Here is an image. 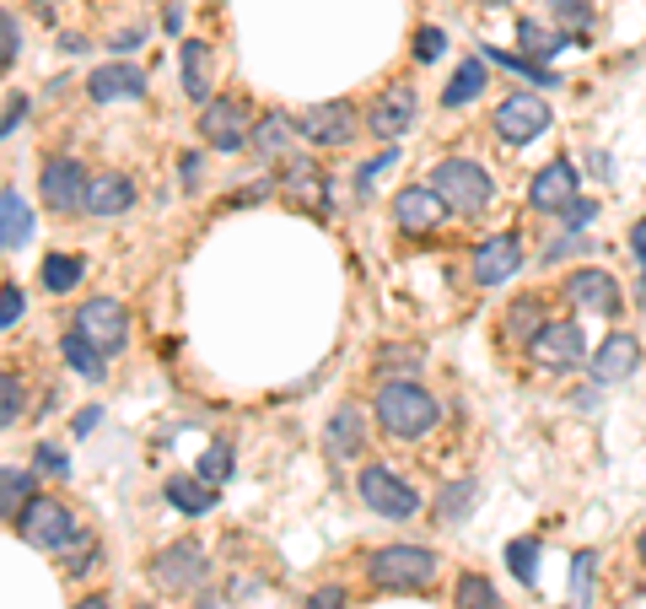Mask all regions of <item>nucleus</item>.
<instances>
[{
    "label": "nucleus",
    "instance_id": "obj_1",
    "mask_svg": "<svg viewBox=\"0 0 646 609\" xmlns=\"http://www.w3.org/2000/svg\"><path fill=\"white\" fill-rule=\"evenodd\" d=\"M372 415H377L383 437H394V443H420L426 432H437L442 405H437L431 389H420L415 378H388V383L377 389V400H372Z\"/></svg>",
    "mask_w": 646,
    "mask_h": 609
},
{
    "label": "nucleus",
    "instance_id": "obj_2",
    "mask_svg": "<svg viewBox=\"0 0 646 609\" xmlns=\"http://www.w3.org/2000/svg\"><path fill=\"white\" fill-rule=\"evenodd\" d=\"M437 571H442V556L431 545H383V550L366 556V582L372 588H388V593L426 588Z\"/></svg>",
    "mask_w": 646,
    "mask_h": 609
},
{
    "label": "nucleus",
    "instance_id": "obj_3",
    "mask_svg": "<svg viewBox=\"0 0 646 609\" xmlns=\"http://www.w3.org/2000/svg\"><path fill=\"white\" fill-rule=\"evenodd\" d=\"M431 189L442 195V205L452 216H480L485 205L496 200V178L480 163H469V157H442L431 167Z\"/></svg>",
    "mask_w": 646,
    "mask_h": 609
},
{
    "label": "nucleus",
    "instance_id": "obj_4",
    "mask_svg": "<svg viewBox=\"0 0 646 609\" xmlns=\"http://www.w3.org/2000/svg\"><path fill=\"white\" fill-rule=\"evenodd\" d=\"M356 491H362V502L377 513V518L409 524V518L420 513V491L409 486L399 469H388V464H366L362 475H356Z\"/></svg>",
    "mask_w": 646,
    "mask_h": 609
},
{
    "label": "nucleus",
    "instance_id": "obj_5",
    "mask_svg": "<svg viewBox=\"0 0 646 609\" xmlns=\"http://www.w3.org/2000/svg\"><path fill=\"white\" fill-rule=\"evenodd\" d=\"M528 362L539 372H571L587 362V334L576 319H544L539 334L528 340Z\"/></svg>",
    "mask_w": 646,
    "mask_h": 609
},
{
    "label": "nucleus",
    "instance_id": "obj_6",
    "mask_svg": "<svg viewBox=\"0 0 646 609\" xmlns=\"http://www.w3.org/2000/svg\"><path fill=\"white\" fill-rule=\"evenodd\" d=\"M17 524H22V539L33 550H71V539H76V513L54 496H33Z\"/></svg>",
    "mask_w": 646,
    "mask_h": 609
},
{
    "label": "nucleus",
    "instance_id": "obj_7",
    "mask_svg": "<svg viewBox=\"0 0 646 609\" xmlns=\"http://www.w3.org/2000/svg\"><path fill=\"white\" fill-rule=\"evenodd\" d=\"M550 124H555V114H550V103H544L539 92H512V97H501V103H496V135H501L507 146H528V141H539Z\"/></svg>",
    "mask_w": 646,
    "mask_h": 609
},
{
    "label": "nucleus",
    "instance_id": "obj_8",
    "mask_svg": "<svg viewBox=\"0 0 646 609\" xmlns=\"http://www.w3.org/2000/svg\"><path fill=\"white\" fill-rule=\"evenodd\" d=\"M200 135L210 152H238L253 141V120H248V103L242 97H210L200 109Z\"/></svg>",
    "mask_w": 646,
    "mask_h": 609
},
{
    "label": "nucleus",
    "instance_id": "obj_9",
    "mask_svg": "<svg viewBox=\"0 0 646 609\" xmlns=\"http://www.w3.org/2000/svg\"><path fill=\"white\" fill-rule=\"evenodd\" d=\"M76 334H86L103 357H119L124 345H129V313H124V302H114V297H92V302H81L76 308Z\"/></svg>",
    "mask_w": 646,
    "mask_h": 609
},
{
    "label": "nucleus",
    "instance_id": "obj_10",
    "mask_svg": "<svg viewBox=\"0 0 646 609\" xmlns=\"http://www.w3.org/2000/svg\"><path fill=\"white\" fill-rule=\"evenodd\" d=\"M420 120V97H415V86H383L377 97H372V109H366V130L377 135V141H399L409 135Z\"/></svg>",
    "mask_w": 646,
    "mask_h": 609
},
{
    "label": "nucleus",
    "instance_id": "obj_11",
    "mask_svg": "<svg viewBox=\"0 0 646 609\" xmlns=\"http://www.w3.org/2000/svg\"><path fill=\"white\" fill-rule=\"evenodd\" d=\"M356 130H362V120H356V109L351 103H313V109H302L296 114V135L302 141H313V146H351L356 141Z\"/></svg>",
    "mask_w": 646,
    "mask_h": 609
},
{
    "label": "nucleus",
    "instance_id": "obj_12",
    "mask_svg": "<svg viewBox=\"0 0 646 609\" xmlns=\"http://www.w3.org/2000/svg\"><path fill=\"white\" fill-rule=\"evenodd\" d=\"M561 297L576 313H598V319H614L619 302H625V291H619V281L608 270H576V276H565Z\"/></svg>",
    "mask_w": 646,
    "mask_h": 609
},
{
    "label": "nucleus",
    "instance_id": "obj_13",
    "mask_svg": "<svg viewBox=\"0 0 646 609\" xmlns=\"http://www.w3.org/2000/svg\"><path fill=\"white\" fill-rule=\"evenodd\" d=\"M576 195H582V173L565 163V157L544 163L539 173H533V184H528V205H533L539 216H561Z\"/></svg>",
    "mask_w": 646,
    "mask_h": 609
},
{
    "label": "nucleus",
    "instance_id": "obj_14",
    "mask_svg": "<svg viewBox=\"0 0 646 609\" xmlns=\"http://www.w3.org/2000/svg\"><path fill=\"white\" fill-rule=\"evenodd\" d=\"M523 270V244H518V233H496V238H485L480 248H475V259H469V276H475V286H501L512 281Z\"/></svg>",
    "mask_w": 646,
    "mask_h": 609
},
{
    "label": "nucleus",
    "instance_id": "obj_15",
    "mask_svg": "<svg viewBox=\"0 0 646 609\" xmlns=\"http://www.w3.org/2000/svg\"><path fill=\"white\" fill-rule=\"evenodd\" d=\"M205 571H210V561H205V550L195 545V539L167 545L157 561H152V577H157L162 588H173V593H195V588L205 582Z\"/></svg>",
    "mask_w": 646,
    "mask_h": 609
},
{
    "label": "nucleus",
    "instance_id": "obj_16",
    "mask_svg": "<svg viewBox=\"0 0 646 609\" xmlns=\"http://www.w3.org/2000/svg\"><path fill=\"white\" fill-rule=\"evenodd\" d=\"M39 189H43V205H49V210L76 216L81 205H86V173H81V163H71V157H49L39 173Z\"/></svg>",
    "mask_w": 646,
    "mask_h": 609
},
{
    "label": "nucleus",
    "instance_id": "obj_17",
    "mask_svg": "<svg viewBox=\"0 0 646 609\" xmlns=\"http://www.w3.org/2000/svg\"><path fill=\"white\" fill-rule=\"evenodd\" d=\"M447 216H452V210L442 205V195H437L431 184H415V189H399V195H394V221H399L404 233H415V238H420V233H437Z\"/></svg>",
    "mask_w": 646,
    "mask_h": 609
},
{
    "label": "nucleus",
    "instance_id": "obj_18",
    "mask_svg": "<svg viewBox=\"0 0 646 609\" xmlns=\"http://www.w3.org/2000/svg\"><path fill=\"white\" fill-rule=\"evenodd\" d=\"M587 367H593L598 383H625V378H636V367H642V340H636V334H608L604 345L587 357Z\"/></svg>",
    "mask_w": 646,
    "mask_h": 609
},
{
    "label": "nucleus",
    "instance_id": "obj_19",
    "mask_svg": "<svg viewBox=\"0 0 646 609\" xmlns=\"http://www.w3.org/2000/svg\"><path fill=\"white\" fill-rule=\"evenodd\" d=\"M129 205H135V184H129L124 173H97V178H86V205H81L86 216H103V221H108V216H124Z\"/></svg>",
    "mask_w": 646,
    "mask_h": 609
},
{
    "label": "nucleus",
    "instance_id": "obj_20",
    "mask_svg": "<svg viewBox=\"0 0 646 609\" xmlns=\"http://www.w3.org/2000/svg\"><path fill=\"white\" fill-rule=\"evenodd\" d=\"M86 92L97 103H129V97H146V71L140 65H97Z\"/></svg>",
    "mask_w": 646,
    "mask_h": 609
},
{
    "label": "nucleus",
    "instance_id": "obj_21",
    "mask_svg": "<svg viewBox=\"0 0 646 609\" xmlns=\"http://www.w3.org/2000/svg\"><path fill=\"white\" fill-rule=\"evenodd\" d=\"M323 443L334 458H356L366 443V410L362 405H340L329 415V432H323Z\"/></svg>",
    "mask_w": 646,
    "mask_h": 609
},
{
    "label": "nucleus",
    "instance_id": "obj_22",
    "mask_svg": "<svg viewBox=\"0 0 646 609\" xmlns=\"http://www.w3.org/2000/svg\"><path fill=\"white\" fill-rule=\"evenodd\" d=\"M167 502H173L184 518H200V513H210V507L221 502V491L210 486L205 475H173V481H167Z\"/></svg>",
    "mask_w": 646,
    "mask_h": 609
},
{
    "label": "nucleus",
    "instance_id": "obj_23",
    "mask_svg": "<svg viewBox=\"0 0 646 609\" xmlns=\"http://www.w3.org/2000/svg\"><path fill=\"white\" fill-rule=\"evenodd\" d=\"M33 481H39L33 469H11V464H0V518H11V524L22 518V507L39 496Z\"/></svg>",
    "mask_w": 646,
    "mask_h": 609
},
{
    "label": "nucleus",
    "instance_id": "obj_24",
    "mask_svg": "<svg viewBox=\"0 0 646 609\" xmlns=\"http://www.w3.org/2000/svg\"><path fill=\"white\" fill-rule=\"evenodd\" d=\"M480 92H485V60H463L452 71V82L442 86V109H469Z\"/></svg>",
    "mask_w": 646,
    "mask_h": 609
},
{
    "label": "nucleus",
    "instance_id": "obj_25",
    "mask_svg": "<svg viewBox=\"0 0 646 609\" xmlns=\"http://www.w3.org/2000/svg\"><path fill=\"white\" fill-rule=\"evenodd\" d=\"M291 135H296V120H285V114H264V120L253 124V141H248V146H253L259 157H270V163H275L285 146H291Z\"/></svg>",
    "mask_w": 646,
    "mask_h": 609
},
{
    "label": "nucleus",
    "instance_id": "obj_26",
    "mask_svg": "<svg viewBox=\"0 0 646 609\" xmlns=\"http://www.w3.org/2000/svg\"><path fill=\"white\" fill-rule=\"evenodd\" d=\"M452 609H507V605H501V593H496V582H490V577L463 571V577L452 582Z\"/></svg>",
    "mask_w": 646,
    "mask_h": 609
},
{
    "label": "nucleus",
    "instance_id": "obj_27",
    "mask_svg": "<svg viewBox=\"0 0 646 609\" xmlns=\"http://www.w3.org/2000/svg\"><path fill=\"white\" fill-rule=\"evenodd\" d=\"M0 227H6V248H22L33 238V210H28V200L17 189L0 195Z\"/></svg>",
    "mask_w": 646,
    "mask_h": 609
},
{
    "label": "nucleus",
    "instance_id": "obj_28",
    "mask_svg": "<svg viewBox=\"0 0 646 609\" xmlns=\"http://www.w3.org/2000/svg\"><path fill=\"white\" fill-rule=\"evenodd\" d=\"M60 351H65V367H76L81 378H103V372H108V357H103L86 334H76V329L60 340Z\"/></svg>",
    "mask_w": 646,
    "mask_h": 609
},
{
    "label": "nucleus",
    "instance_id": "obj_29",
    "mask_svg": "<svg viewBox=\"0 0 646 609\" xmlns=\"http://www.w3.org/2000/svg\"><path fill=\"white\" fill-rule=\"evenodd\" d=\"M475 502H480V486H475V481H458V486H447L442 496H437V524H463Z\"/></svg>",
    "mask_w": 646,
    "mask_h": 609
},
{
    "label": "nucleus",
    "instance_id": "obj_30",
    "mask_svg": "<svg viewBox=\"0 0 646 609\" xmlns=\"http://www.w3.org/2000/svg\"><path fill=\"white\" fill-rule=\"evenodd\" d=\"M81 276H86V259L81 254H49L43 259V286L49 291H71V286H81Z\"/></svg>",
    "mask_w": 646,
    "mask_h": 609
},
{
    "label": "nucleus",
    "instance_id": "obj_31",
    "mask_svg": "<svg viewBox=\"0 0 646 609\" xmlns=\"http://www.w3.org/2000/svg\"><path fill=\"white\" fill-rule=\"evenodd\" d=\"M184 92H189L200 109L210 103V82H205V43L200 39L184 43Z\"/></svg>",
    "mask_w": 646,
    "mask_h": 609
},
{
    "label": "nucleus",
    "instance_id": "obj_32",
    "mask_svg": "<svg viewBox=\"0 0 646 609\" xmlns=\"http://www.w3.org/2000/svg\"><path fill=\"white\" fill-rule=\"evenodd\" d=\"M593 571H598L593 550H576L571 556V609H593Z\"/></svg>",
    "mask_w": 646,
    "mask_h": 609
},
{
    "label": "nucleus",
    "instance_id": "obj_33",
    "mask_svg": "<svg viewBox=\"0 0 646 609\" xmlns=\"http://www.w3.org/2000/svg\"><path fill=\"white\" fill-rule=\"evenodd\" d=\"M539 324H544V302H539V297H518V302H512V313H507V334L528 345V340L539 334Z\"/></svg>",
    "mask_w": 646,
    "mask_h": 609
},
{
    "label": "nucleus",
    "instance_id": "obj_34",
    "mask_svg": "<svg viewBox=\"0 0 646 609\" xmlns=\"http://www.w3.org/2000/svg\"><path fill=\"white\" fill-rule=\"evenodd\" d=\"M485 60H496L501 71H518V76H528V82H539V86H561L555 82V71H544V65H539V60H528V54H507V49H496V43H490V49H485Z\"/></svg>",
    "mask_w": 646,
    "mask_h": 609
},
{
    "label": "nucleus",
    "instance_id": "obj_35",
    "mask_svg": "<svg viewBox=\"0 0 646 609\" xmlns=\"http://www.w3.org/2000/svg\"><path fill=\"white\" fill-rule=\"evenodd\" d=\"M507 567H512V577L523 588H533L539 582V539H512L507 545Z\"/></svg>",
    "mask_w": 646,
    "mask_h": 609
},
{
    "label": "nucleus",
    "instance_id": "obj_36",
    "mask_svg": "<svg viewBox=\"0 0 646 609\" xmlns=\"http://www.w3.org/2000/svg\"><path fill=\"white\" fill-rule=\"evenodd\" d=\"M518 39H523V54L528 60H550V54H561L565 39H555L550 28H539V22H523L518 28Z\"/></svg>",
    "mask_w": 646,
    "mask_h": 609
},
{
    "label": "nucleus",
    "instance_id": "obj_37",
    "mask_svg": "<svg viewBox=\"0 0 646 609\" xmlns=\"http://www.w3.org/2000/svg\"><path fill=\"white\" fill-rule=\"evenodd\" d=\"M232 464H238V458H232V447H227V443H210L200 453V464H195V475H205L210 486H221V481L232 475Z\"/></svg>",
    "mask_w": 646,
    "mask_h": 609
},
{
    "label": "nucleus",
    "instance_id": "obj_38",
    "mask_svg": "<svg viewBox=\"0 0 646 609\" xmlns=\"http://www.w3.org/2000/svg\"><path fill=\"white\" fill-rule=\"evenodd\" d=\"M22 60V22L11 11H0V76Z\"/></svg>",
    "mask_w": 646,
    "mask_h": 609
},
{
    "label": "nucleus",
    "instance_id": "obj_39",
    "mask_svg": "<svg viewBox=\"0 0 646 609\" xmlns=\"http://www.w3.org/2000/svg\"><path fill=\"white\" fill-rule=\"evenodd\" d=\"M17 415H22V378L0 372V426H11Z\"/></svg>",
    "mask_w": 646,
    "mask_h": 609
},
{
    "label": "nucleus",
    "instance_id": "obj_40",
    "mask_svg": "<svg viewBox=\"0 0 646 609\" xmlns=\"http://www.w3.org/2000/svg\"><path fill=\"white\" fill-rule=\"evenodd\" d=\"M561 221L565 227H571V233H582V227H593V221H598V200H582V195H576V200L565 205L561 210Z\"/></svg>",
    "mask_w": 646,
    "mask_h": 609
},
{
    "label": "nucleus",
    "instance_id": "obj_41",
    "mask_svg": "<svg viewBox=\"0 0 646 609\" xmlns=\"http://www.w3.org/2000/svg\"><path fill=\"white\" fill-rule=\"evenodd\" d=\"M442 49H447L442 28H420V33H415V60H426V65H431V60H442Z\"/></svg>",
    "mask_w": 646,
    "mask_h": 609
},
{
    "label": "nucleus",
    "instance_id": "obj_42",
    "mask_svg": "<svg viewBox=\"0 0 646 609\" xmlns=\"http://www.w3.org/2000/svg\"><path fill=\"white\" fill-rule=\"evenodd\" d=\"M33 469H43V475H71V458H65L60 447L39 443V447H33Z\"/></svg>",
    "mask_w": 646,
    "mask_h": 609
},
{
    "label": "nucleus",
    "instance_id": "obj_43",
    "mask_svg": "<svg viewBox=\"0 0 646 609\" xmlns=\"http://www.w3.org/2000/svg\"><path fill=\"white\" fill-rule=\"evenodd\" d=\"M22 308H28V297H22V286H0V329H11L22 319Z\"/></svg>",
    "mask_w": 646,
    "mask_h": 609
},
{
    "label": "nucleus",
    "instance_id": "obj_44",
    "mask_svg": "<svg viewBox=\"0 0 646 609\" xmlns=\"http://www.w3.org/2000/svg\"><path fill=\"white\" fill-rule=\"evenodd\" d=\"M377 367H383V372H394V367H399L404 378H409V372L420 367V351H415V345H409V351H404V345H388V351L377 357Z\"/></svg>",
    "mask_w": 646,
    "mask_h": 609
},
{
    "label": "nucleus",
    "instance_id": "obj_45",
    "mask_svg": "<svg viewBox=\"0 0 646 609\" xmlns=\"http://www.w3.org/2000/svg\"><path fill=\"white\" fill-rule=\"evenodd\" d=\"M302 609H345V588H340V582H329V588H319Z\"/></svg>",
    "mask_w": 646,
    "mask_h": 609
},
{
    "label": "nucleus",
    "instance_id": "obj_46",
    "mask_svg": "<svg viewBox=\"0 0 646 609\" xmlns=\"http://www.w3.org/2000/svg\"><path fill=\"white\" fill-rule=\"evenodd\" d=\"M388 163H394V152H383L377 163H362V167H356V189H362V195H366V189L377 184V173H383V167H388Z\"/></svg>",
    "mask_w": 646,
    "mask_h": 609
},
{
    "label": "nucleus",
    "instance_id": "obj_47",
    "mask_svg": "<svg viewBox=\"0 0 646 609\" xmlns=\"http://www.w3.org/2000/svg\"><path fill=\"white\" fill-rule=\"evenodd\" d=\"M22 114H28V97H11V103H6V114H0V141L17 130V120H22Z\"/></svg>",
    "mask_w": 646,
    "mask_h": 609
},
{
    "label": "nucleus",
    "instance_id": "obj_48",
    "mask_svg": "<svg viewBox=\"0 0 646 609\" xmlns=\"http://www.w3.org/2000/svg\"><path fill=\"white\" fill-rule=\"evenodd\" d=\"M555 17L576 28V22H587V6H582V0H555Z\"/></svg>",
    "mask_w": 646,
    "mask_h": 609
},
{
    "label": "nucleus",
    "instance_id": "obj_49",
    "mask_svg": "<svg viewBox=\"0 0 646 609\" xmlns=\"http://www.w3.org/2000/svg\"><path fill=\"white\" fill-rule=\"evenodd\" d=\"M631 254H636V265L646 270V216L636 221V227H631Z\"/></svg>",
    "mask_w": 646,
    "mask_h": 609
},
{
    "label": "nucleus",
    "instance_id": "obj_50",
    "mask_svg": "<svg viewBox=\"0 0 646 609\" xmlns=\"http://www.w3.org/2000/svg\"><path fill=\"white\" fill-rule=\"evenodd\" d=\"M178 167H184V184L195 189V184H200V173H205V163H200V157H195V152H189V157H184V163H178Z\"/></svg>",
    "mask_w": 646,
    "mask_h": 609
},
{
    "label": "nucleus",
    "instance_id": "obj_51",
    "mask_svg": "<svg viewBox=\"0 0 646 609\" xmlns=\"http://www.w3.org/2000/svg\"><path fill=\"white\" fill-rule=\"evenodd\" d=\"M97 421H103V410H97V405H86V410H81V415H76V432H92Z\"/></svg>",
    "mask_w": 646,
    "mask_h": 609
},
{
    "label": "nucleus",
    "instance_id": "obj_52",
    "mask_svg": "<svg viewBox=\"0 0 646 609\" xmlns=\"http://www.w3.org/2000/svg\"><path fill=\"white\" fill-rule=\"evenodd\" d=\"M71 609H114V605H108V593H86V599H81V605H71Z\"/></svg>",
    "mask_w": 646,
    "mask_h": 609
},
{
    "label": "nucleus",
    "instance_id": "obj_53",
    "mask_svg": "<svg viewBox=\"0 0 646 609\" xmlns=\"http://www.w3.org/2000/svg\"><path fill=\"white\" fill-rule=\"evenodd\" d=\"M636 556H642V567H646V528L636 534Z\"/></svg>",
    "mask_w": 646,
    "mask_h": 609
},
{
    "label": "nucleus",
    "instance_id": "obj_54",
    "mask_svg": "<svg viewBox=\"0 0 646 609\" xmlns=\"http://www.w3.org/2000/svg\"><path fill=\"white\" fill-rule=\"evenodd\" d=\"M480 6H512V0H480Z\"/></svg>",
    "mask_w": 646,
    "mask_h": 609
},
{
    "label": "nucleus",
    "instance_id": "obj_55",
    "mask_svg": "<svg viewBox=\"0 0 646 609\" xmlns=\"http://www.w3.org/2000/svg\"><path fill=\"white\" fill-rule=\"evenodd\" d=\"M0 248H6V227H0Z\"/></svg>",
    "mask_w": 646,
    "mask_h": 609
},
{
    "label": "nucleus",
    "instance_id": "obj_56",
    "mask_svg": "<svg viewBox=\"0 0 646 609\" xmlns=\"http://www.w3.org/2000/svg\"><path fill=\"white\" fill-rule=\"evenodd\" d=\"M140 609H152V605H140Z\"/></svg>",
    "mask_w": 646,
    "mask_h": 609
}]
</instances>
